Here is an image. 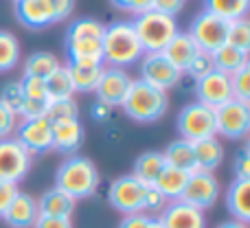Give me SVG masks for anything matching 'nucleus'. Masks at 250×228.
I'll use <instances>...</instances> for the list:
<instances>
[{
  "instance_id": "obj_8",
  "label": "nucleus",
  "mask_w": 250,
  "mask_h": 228,
  "mask_svg": "<svg viewBox=\"0 0 250 228\" xmlns=\"http://www.w3.org/2000/svg\"><path fill=\"white\" fill-rule=\"evenodd\" d=\"M16 138L31 156H42L53 151V123L46 116L20 119L16 125Z\"/></svg>"
},
{
  "instance_id": "obj_50",
  "label": "nucleus",
  "mask_w": 250,
  "mask_h": 228,
  "mask_svg": "<svg viewBox=\"0 0 250 228\" xmlns=\"http://www.w3.org/2000/svg\"><path fill=\"white\" fill-rule=\"evenodd\" d=\"M217 228H248V224L237 222V220H226V222H222V224H217Z\"/></svg>"
},
{
  "instance_id": "obj_24",
  "label": "nucleus",
  "mask_w": 250,
  "mask_h": 228,
  "mask_svg": "<svg viewBox=\"0 0 250 228\" xmlns=\"http://www.w3.org/2000/svg\"><path fill=\"white\" fill-rule=\"evenodd\" d=\"M163 156H165V163H167V167H173V169H178V171H185V173L198 171V167H195L193 143L178 138V141L169 143L167 149L163 151Z\"/></svg>"
},
{
  "instance_id": "obj_36",
  "label": "nucleus",
  "mask_w": 250,
  "mask_h": 228,
  "mask_svg": "<svg viewBox=\"0 0 250 228\" xmlns=\"http://www.w3.org/2000/svg\"><path fill=\"white\" fill-rule=\"evenodd\" d=\"M20 88H22V95H24V101H29V104H42V105L51 104L48 92H46V86H44L42 79L22 77L20 79Z\"/></svg>"
},
{
  "instance_id": "obj_19",
  "label": "nucleus",
  "mask_w": 250,
  "mask_h": 228,
  "mask_svg": "<svg viewBox=\"0 0 250 228\" xmlns=\"http://www.w3.org/2000/svg\"><path fill=\"white\" fill-rule=\"evenodd\" d=\"M226 211L230 213V220H237L248 224L250 220V180L233 178V182L226 189Z\"/></svg>"
},
{
  "instance_id": "obj_10",
  "label": "nucleus",
  "mask_w": 250,
  "mask_h": 228,
  "mask_svg": "<svg viewBox=\"0 0 250 228\" xmlns=\"http://www.w3.org/2000/svg\"><path fill=\"white\" fill-rule=\"evenodd\" d=\"M145 189L134 176H119L110 182L108 187V202L114 211L123 215H134L143 213V200H145Z\"/></svg>"
},
{
  "instance_id": "obj_29",
  "label": "nucleus",
  "mask_w": 250,
  "mask_h": 228,
  "mask_svg": "<svg viewBox=\"0 0 250 228\" xmlns=\"http://www.w3.org/2000/svg\"><path fill=\"white\" fill-rule=\"evenodd\" d=\"M187 178H189V173L178 171V169H173V167H165L154 187L160 191V195H163L167 202H176V200H180L182 191H185V187H187Z\"/></svg>"
},
{
  "instance_id": "obj_20",
  "label": "nucleus",
  "mask_w": 250,
  "mask_h": 228,
  "mask_svg": "<svg viewBox=\"0 0 250 228\" xmlns=\"http://www.w3.org/2000/svg\"><path fill=\"white\" fill-rule=\"evenodd\" d=\"M75 202L70 195H66L64 191H60L57 187H51L48 191H44L42 198L38 200V211L44 217H62V220H70L75 213Z\"/></svg>"
},
{
  "instance_id": "obj_5",
  "label": "nucleus",
  "mask_w": 250,
  "mask_h": 228,
  "mask_svg": "<svg viewBox=\"0 0 250 228\" xmlns=\"http://www.w3.org/2000/svg\"><path fill=\"white\" fill-rule=\"evenodd\" d=\"M176 127H178V132H180L182 141H189V143H198V141H202V138L217 136L215 134V110L193 101V104L185 105V108L178 112Z\"/></svg>"
},
{
  "instance_id": "obj_3",
  "label": "nucleus",
  "mask_w": 250,
  "mask_h": 228,
  "mask_svg": "<svg viewBox=\"0 0 250 228\" xmlns=\"http://www.w3.org/2000/svg\"><path fill=\"white\" fill-rule=\"evenodd\" d=\"M121 108L136 123H156L158 119H163L167 114L169 97L167 92H160L156 88L147 86L141 79H134Z\"/></svg>"
},
{
  "instance_id": "obj_43",
  "label": "nucleus",
  "mask_w": 250,
  "mask_h": 228,
  "mask_svg": "<svg viewBox=\"0 0 250 228\" xmlns=\"http://www.w3.org/2000/svg\"><path fill=\"white\" fill-rule=\"evenodd\" d=\"M167 207V200L160 195L156 187H147L145 189V200H143V213L145 211H163Z\"/></svg>"
},
{
  "instance_id": "obj_25",
  "label": "nucleus",
  "mask_w": 250,
  "mask_h": 228,
  "mask_svg": "<svg viewBox=\"0 0 250 228\" xmlns=\"http://www.w3.org/2000/svg\"><path fill=\"white\" fill-rule=\"evenodd\" d=\"M68 64H104L101 40H75L66 42Z\"/></svg>"
},
{
  "instance_id": "obj_33",
  "label": "nucleus",
  "mask_w": 250,
  "mask_h": 228,
  "mask_svg": "<svg viewBox=\"0 0 250 228\" xmlns=\"http://www.w3.org/2000/svg\"><path fill=\"white\" fill-rule=\"evenodd\" d=\"M44 86H46L48 99L51 101L68 99V97L75 95V88H73V82H70V75H68L66 66H60L57 70H53V73L44 79Z\"/></svg>"
},
{
  "instance_id": "obj_22",
  "label": "nucleus",
  "mask_w": 250,
  "mask_h": 228,
  "mask_svg": "<svg viewBox=\"0 0 250 228\" xmlns=\"http://www.w3.org/2000/svg\"><path fill=\"white\" fill-rule=\"evenodd\" d=\"M165 167H167V163H165L163 151H145V154H141L134 160L129 176L136 178L143 187H154Z\"/></svg>"
},
{
  "instance_id": "obj_37",
  "label": "nucleus",
  "mask_w": 250,
  "mask_h": 228,
  "mask_svg": "<svg viewBox=\"0 0 250 228\" xmlns=\"http://www.w3.org/2000/svg\"><path fill=\"white\" fill-rule=\"evenodd\" d=\"M230 92H233L235 101H244V104L250 101V66L230 77Z\"/></svg>"
},
{
  "instance_id": "obj_18",
  "label": "nucleus",
  "mask_w": 250,
  "mask_h": 228,
  "mask_svg": "<svg viewBox=\"0 0 250 228\" xmlns=\"http://www.w3.org/2000/svg\"><path fill=\"white\" fill-rule=\"evenodd\" d=\"M38 217H40L38 200L31 193L18 191V195L11 200V204H9L7 211H4L2 220L11 228H33Z\"/></svg>"
},
{
  "instance_id": "obj_47",
  "label": "nucleus",
  "mask_w": 250,
  "mask_h": 228,
  "mask_svg": "<svg viewBox=\"0 0 250 228\" xmlns=\"http://www.w3.org/2000/svg\"><path fill=\"white\" fill-rule=\"evenodd\" d=\"M53 9H55V20L62 22L75 13V2L73 0H53Z\"/></svg>"
},
{
  "instance_id": "obj_12",
  "label": "nucleus",
  "mask_w": 250,
  "mask_h": 228,
  "mask_svg": "<svg viewBox=\"0 0 250 228\" xmlns=\"http://www.w3.org/2000/svg\"><path fill=\"white\" fill-rule=\"evenodd\" d=\"M217 198H220V182H217L215 173L208 171H193L187 178V187L182 191L180 200L191 207L200 208V211H208L215 207Z\"/></svg>"
},
{
  "instance_id": "obj_42",
  "label": "nucleus",
  "mask_w": 250,
  "mask_h": 228,
  "mask_svg": "<svg viewBox=\"0 0 250 228\" xmlns=\"http://www.w3.org/2000/svg\"><path fill=\"white\" fill-rule=\"evenodd\" d=\"M151 4H154V0H127V2H123V0H114L112 7L121 9V11L132 13V16L136 18V16H141V13L149 11Z\"/></svg>"
},
{
  "instance_id": "obj_38",
  "label": "nucleus",
  "mask_w": 250,
  "mask_h": 228,
  "mask_svg": "<svg viewBox=\"0 0 250 228\" xmlns=\"http://www.w3.org/2000/svg\"><path fill=\"white\" fill-rule=\"evenodd\" d=\"M211 70H215V68H213V57H211V53H202V51H200L198 55L191 60V64L187 66L185 75H189L193 82H198V79L207 77Z\"/></svg>"
},
{
  "instance_id": "obj_17",
  "label": "nucleus",
  "mask_w": 250,
  "mask_h": 228,
  "mask_svg": "<svg viewBox=\"0 0 250 228\" xmlns=\"http://www.w3.org/2000/svg\"><path fill=\"white\" fill-rule=\"evenodd\" d=\"M83 138H86V129L79 119L53 123V151H60L64 156H77L83 145Z\"/></svg>"
},
{
  "instance_id": "obj_15",
  "label": "nucleus",
  "mask_w": 250,
  "mask_h": 228,
  "mask_svg": "<svg viewBox=\"0 0 250 228\" xmlns=\"http://www.w3.org/2000/svg\"><path fill=\"white\" fill-rule=\"evenodd\" d=\"M193 92L198 97V104L207 105L211 110L222 108L224 104H229L233 99L230 92V77H226L220 70H211L207 77L198 79L193 86Z\"/></svg>"
},
{
  "instance_id": "obj_6",
  "label": "nucleus",
  "mask_w": 250,
  "mask_h": 228,
  "mask_svg": "<svg viewBox=\"0 0 250 228\" xmlns=\"http://www.w3.org/2000/svg\"><path fill=\"white\" fill-rule=\"evenodd\" d=\"M229 22H224L222 18L213 16L211 11L202 9L198 16L193 18L189 26V38L195 42V46L202 53H215L217 48H222L226 44V38H229Z\"/></svg>"
},
{
  "instance_id": "obj_23",
  "label": "nucleus",
  "mask_w": 250,
  "mask_h": 228,
  "mask_svg": "<svg viewBox=\"0 0 250 228\" xmlns=\"http://www.w3.org/2000/svg\"><path fill=\"white\" fill-rule=\"evenodd\" d=\"M193 154L198 171L215 173V169L224 163V145L217 141V136L202 138V141L193 143Z\"/></svg>"
},
{
  "instance_id": "obj_9",
  "label": "nucleus",
  "mask_w": 250,
  "mask_h": 228,
  "mask_svg": "<svg viewBox=\"0 0 250 228\" xmlns=\"http://www.w3.org/2000/svg\"><path fill=\"white\" fill-rule=\"evenodd\" d=\"M215 134L229 141H244L250 134V105L230 99L215 110Z\"/></svg>"
},
{
  "instance_id": "obj_35",
  "label": "nucleus",
  "mask_w": 250,
  "mask_h": 228,
  "mask_svg": "<svg viewBox=\"0 0 250 228\" xmlns=\"http://www.w3.org/2000/svg\"><path fill=\"white\" fill-rule=\"evenodd\" d=\"M226 44L248 55V51H250V22H248V18H242V20H237V22H230Z\"/></svg>"
},
{
  "instance_id": "obj_34",
  "label": "nucleus",
  "mask_w": 250,
  "mask_h": 228,
  "mask_svg": "<svg viewBox=\"0 0 250 228\" xmlns=\"http://www.w3.org/2000/svg\"><path fill=\"white\" fill-rule=\"evenodd\" d=\"M46 119L51 123H60V121H70V119H79V105L73 97L68 99H55L48 104L46 110Z\"/></svg>"
},
{
  "instance_id": "obj_45",
  "label": "nucleus",
  "mask_w": 250,
  "mask_h": 228,
  "mask_svg": "<svg viewBox=\"0 0 250 228\" xmlns=\"http://www.w3.org/2000/svg\"><path fill=\"white\" fill-rule=\"evenodd\" d=\"M154 9L169 18H176L185 9V2L182 0H154Z\"/></svg>"
},
{
  "instance_id": "obj_46",
  "label": "nucleus",
  "mask_w": 250,
  "mask_h": 228,
  "mask_svg": "<svg viewBox=\"0 0 250 228\" xmlns=\"http://www.w3.org/2000/svg\"><path fill=\"white\" fill-rule=\"evenodd\" d=\"M33 228H73V220H62V217H44L40 215L35 220Z\"/></svg>"
},
{
  "instance_id": "obj_41",
  "label": "nucleus",
  "mask_w": 250,
  "mask_h": 228,
  "mask_svg": "<svg viewBox=\"0 0 250 228\" xmlns=\"http://www.w3.org/2000/svg\"><path fill=\"white\" fill-rule=\"evenodd\" d=\"M18 125V114L13 110H9L7 105L0 101V138H9L13 136Z\"/></svg>"
},
{
  "instance_id": "obj_27",
  "label": "nucleus",
  "mask_w": 250,
  "mask_h": 228,
  "mask_svg": "<svg viewBox=\"0 0 250 228\" xmlns=\"http://www.w3.org/2000/svg\"><path fill=\"white\" fill-rule=\"evenodd\" d=\"M60 60H57V55H53V53L48 51H35L31 53L29 57L24 60V66H22V77H33V79H46L48 75L53 73V70L60 68Z\"/></svg>"
},
{
  "instance_id": "obj_48",
  "label": "nucleus",
  "mask_w": 250,
  "mask_h": 228,
  "mask_svg": "<svg viewBox=\"0 0 250 228\" xmlns=\"http://www.w3.org/2000/svg\"><path fill=\"white\" fill-rule=\"evenodd\" d=\"M147 220H149V215H147V213L125 215L121 220V224H119V228H147Z\"/></svg>"
},
{
  "instance_id": "obj_1",
  "label": "nucleus",
  "mask_w": 250,
  "mask_h": 228,
  "mask_svg": "<svg viewBox=\"0 0 250 228\" xmlns=\"http://www.w3.org/2000/svg\"><path fill=\"white\" fill-rule=\"evenodd\" d=\"M101 51H104V66L112 68H127V66L141 62L143 46L136 38L132 20H112L105 24L104 38H101Z\"/></svg>"
},
{
  "instance_id": "obj_13",
  "label": "nucleus",
  "mask_w": 250,
  "mask_h": 228,
  "mask_svg": "<svg viewBox=\"0 0 250 228\" xmlns=\"http://www.w3.org/2000/svg\"><path fill=\"white\" fill-rule=\"evenodd\" d=\"M132 82L134 79L129 77L127 70L123 68H112V66H104L101 70V77L97 82V88H95V95H97V101L108 108H121L125 97H127L129 88H132Z\"/></svg>"
},
{
  "instance_id": "obj_28",
  "label": "nucleus",
  "mask_w": 250,
  "mask_h": 228,
  "mask_svg": "<svg viewBox=\"0 0 250 228\" xmlns=\"http://www.w3.org/2000/svg\"><path fill=\"white\" fill-rule=\"evenodd\" d=\"M211 57H213V68L220 70V73H224L226 77H233L235 73H239L242 68L248 66L246 53L237 51V48L229 46V44H224L222 48H217Z\"/></svg>"
},
{
  "instance_id": "obj_31",
  "label": "nucleus",
  "mask_w": 250,
  "mask_h": 228,
  "mask_svg": "<svg viewBox=\"0 0 250 228\" xmlns=\"http://www.w3.org/2000/svg\"><path fill=\"white\" fill-rule=\"evenodd\" d=\"M105 24L97 18H77L68 24L66 29V42H75V40H101L104 38Z\"/></svg>"
},
{
  "instance_id": "obj_40",
  "label": "nucleus",
  "mask_w": 250,
  "mask_h": 228,
  "mask_svg": "<svg viewBox=\"0 0 250 228\" xmlns=\"http://www.w3.org/2000/svg\"><path fill=\"white\" fill-rule=\"evenodd\" d=\"M233 173L239 180H250V147L244 145L233 158Z\"/></svg>"
},
{
  "instance_id": "obj_21",
  "label": "nucleus",
  "mask_w": 250,
  "mask_h": 228,
  "mask_svg": "<svg viewBox=\"0 0 250 228\" xmlns=\"http://www.w3.org/2000/svg\"><path fill=\"white\" fill-rule=\"evenodd\" d=\"M198 53H200V48L195 46V42L189 38V33H185V31H178V33L173 35L171 42L165 46L163 55L167 57V60L171 62V64L176 66L178 70H182V75H185L187 66L191 64V60H193Z\"/></svg>"
},
{
  "instance_id": "obj_30",
  "label": "nucleus",
  "mask_w": 250,
  "mask_h": 228,
  "mask_svg": "<svg viewBox=\"0 0 250 228\" xmlns=\"http://www.w3.org/2000/svg\"><path fill=\"white\" fill-rule=\"evenodd\" d=\"M204 9L230 24V22H237L242 18H246L250 2L248 0H207Z\"/></svg>"
},
{
  "instance_id": "obj_2",
  "label": "nucleus",
  "mask_w": 250,
  "mask_h": 228,
  "mask_svg": "<svg viewBox=\"0 0 250 228\" xmlns=\"http://www.w3.org/2000/svg\"><path fill=\"white\" fill-rule=\"evenodd\" d=\"M101 185V176L97 165L86 156H68L60 163L55 171V187L66 195L79 202L97 193Z\"/></svg>"
},
{
  "instance_id": "obj_49",
  "label": "nucleus",
  "mask_w": 250,
  "mask_h": 228,
  "mask_svg": "<svg viewBox=\"0 0 250 228\" xmlns=\"http://www.w3.org/2000/svg\"><path fill=\"white\" fill-rule=\"evenodd\" d=\"M110 114H112V108H108V105L99 104V101L92 105V119L95 121H105V119H110Z\"/></svg>"
},
{
  "instance_id": "obj_51",
  "label": "nucleus",
  "mask_w": 250,
  "mask_h": 228,
  "mask_svg": "<svg viewBox=\"0 0 250 228\" xmlns=\"http://www.w3.org/2000/svg\"><path fill=\"white\" fill-rule=\"evenodd\" d=\"M147 228H163V224H160L158 215H149V220H147Z\"/></svg>"
},
{
  "instance_id": "obj_44",
  "label": "nucleus",
  "mask_w": 250,
  "mask_h": 228,
  "mask_svg": "<svg viewBox=\"0 0 250 228\" xmlns=\"http://www.w3.org/2000/svg\"><path fill=\"white\" fill-rule=\"evenodd\" d=\"M18 185H13V182H4L0 180V217L4 215V211H7V207L11 204V200L18 195Z\"/></svg>"
},
{
  "instance_id": "obj_14",
  "label": "nucleus",
  "mask_w": 250,
  "mask_h": 228,
  "mask_svg": "<svg viewBox=\"0 0 250 228\" xmlns=\"http://www.w3.org/2000/svg\"><path fill=\"white\" fill-rule=\"evenodd\" d=\"M13 13H16V20L31 31H44L57 24L53 0H16Z\"/></svg>"
},
{
  "instance_id": "obj_16",
  "label": "nucleus",
  "mask_w": 250,
  "mask_h": 228,
  "mask_svg": "<svg viewBox=\"0 0 250 228\" xmlns=\"http://www.w3.org/2000/svg\"><path fill=\"white\" fill-rule=\"evenodd\" d=\"M158 220L163 228H207L204 213L182 200L167 202V207L160 211Z\"/></svg>"
},
{
  "instance_id": "obj_4",
  "label": "nucleus",
  "mask_w": 250,
  "mask_h": 228,
  "mask_svg": "<svg viewBox=\"0 0 250 228\" xmlns=\"http://www.w3.org/2000/svg\"><path fill=\"white\" fill-rule=\"evenodd\" d=\"M132 24L138 42L143 46V53H163L165 46L173 40V35L180 31L176 18H169L165 13L156 11L154 4H151L149 11L132 18Z\"/></svg>"
},
{
  "instance_id": "obj_11",
  "label": "nucleus",
  "mask_w": 250,
  "mask_h": 228,
  "mask_svg": "<svg viewBox=\"0 0 250 228\" xmlns=\"http://www.w3.org/2000/svg\"><path fill=\"white\" fill-rule=\"evenodd\" d=\"M31 165L33 156L16 138H0V180L18 185L31 171Z\"/></svg>"
},
{
  "instance_id": "obj_7",
  "label": "nucleus",
  "mask_w": 250,
  "mask_h": 228,
  "mask_svg": "<svg viewBox=\"0 0 250 228\" xmlns=\"http://www.w3.org/2000/svg\"><path fill=\"white\" fill-rule=\"evenodd\" d=\"M138 79L156 90L167 92L182 82V70H178L163 53H145L141 57V77Z\"/></svg>"
},
{
  "instance_id": "obj_39",
  "label": "nucleus",
  "mask_w": 250,
  "mask_h": 228,
  "mask_svg": "<svg viewBox=\"0 0 250 228\" xmlns=\"http://www.w3.org/2000/svg\"><path fill=\"white\" fill-rule=\"evenodd\" d=\"M0 101L7 105L9 110L13 112H20L22 108V101H24V95H22V88H20V82H9L7 86H2L0 90Z\"/></svg>"
},
{
  "instance_id": "obj_26",
  "label": "nucleus",
  "mask_w": 250,
  "mask_h": 228,
  "mask_svg": "<svg viewBox=\"0 0 250 228\" xmlns=\"http://www.w3.org/2000/svg\"><path fill=\"white\" fill-rule=\"evenodd\" d=\"M75 92H95L104 64H66Z\"/></svg>"
},
{
  "instance_id": "obj_32",
  "label": "nucleus",
  "mask_w": 250,
  "mask_h": 228,
  "mask_svg": "<svg viewBox=\"0 0 250 228\" xmlns=\"http://www.w3.org/2000/svg\"><path fill=\"white\" fill-rule=\"evenodd\" d=\"M22 48L20 40L11 33V31L0 29V73H9L20 64Z\"/></svg>"
}]
</instances>
